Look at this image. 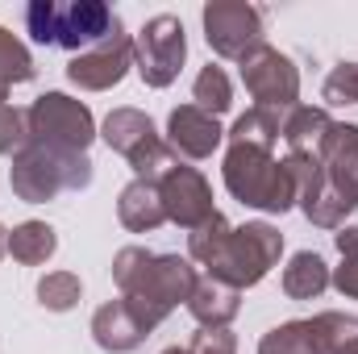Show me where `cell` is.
<instances>
[{
    "instance_id": "obj_12",
    "label": "cell",
    "mask_w": 358,
    "mask_h": 354,
    "mask_svg": "<svg viewBox=\"0 0 358 354\" xmlns=\"http://www.w3.org/2000/svg\"><path fill=\"white\" fill-rule=\"evenodd\" d=\"M129 67H134V38L121 29L108 42H100V46L84 50V55H76L67 63V80L84 92H108L125 80Z\"/></svg>"
},
{
    "instance_id": "obj_1",
    "label": "cell",
    "mask_w": 358,
    "mask_h": 354,
    "mask_svg": "<svg viewBox=\"0 0 358 354\" xmlns=\"http://www.w3.org/2000/svg\"><path fill=\"white\" fill-rule=\"evenodd\" d=\"M192 263L208 267L213 279H225L229 288H255L271 275V267L283 255V234L267 221L229 225L221 213H213L200 229L187 234Z\"/></svg>"
},
{
    "instance_id": "obj_19",
    "label": "cell",
    "mask_w": 358,
    "mask_h": 354,
    "mask_svg": "<svg viewBox=\"0 0 358 354\" xmlns=\"http://www.w3.org/2000/svg\"><path fill=\"white\" fill-rule=\"evenodd\" d=\"M334 117L317 104H296L283 113V142H287V155H317L325 134H329Z\"/></svg>"
},
{
    "instance_id": "obj_21",
    "label": "cell",
    "mask_w": 358,
    "mask_h": 354,
    "mask_svg": "<svg viewBox=\"0 0 358 354\" xmlns=\"http://www.w3.org/2000/svg\"><path fill=\"white\" fill-rule=\"evenodd\" d=\"M229 142H238V146H263V150H275L279 146V138H283V113L279 108H246L238 121H234V129L225 134Z\"/></svg>"
},
{
    "instance_id": "obj_29",
    "label": "cell",
    "mask_w": 358,
    "mask_h": 354,
    "mask_svg": "<svg viewBox=\"0 0 358 354\" xmlns=\"http://www.w3.org/2000/svg\"><path fill=\"white\" fill-rule=\"evenodd\" d=\"M187 351L192 354H238V338L229 330H200Z\"/></svg>"
},
{
    "instance_id": "obj_10",
    "label": "cell",
    "mask_w": 358,
    "mask_h": 354,
    "mask_svg": "<svg viewBox=\"0 0 358 354\" xmlns=\"http://www.w3.org/2000/svg\"><path fill=\"white\" fill-rule=\"evenodd\" d=\"M204 42L221 59H242L263 42V8L246 0H208L204 13Z\"/></svg>"
},
{
    "instance_id": "obj_17",
    "label": "cell",
    "mask_w": 358,
    "mask_h": 354,
    "mask_svg": "<svg viewBox=\"0 0 358 354\" xmlns=\"http://www.w3.org/2000/svg\"><path fill=\"white\" fill-rule=\"evenodd\" d=\"M187 313L196 317L200 330H229V321L242 313V292L229 288L225 279L204 275V279H196V292L187 300Z\"/></svg>"
},
{
    "instance_id": "obj_24",
    "label": "cell",
    "mask_w": 358,
    "mask_h": 354,
    "mask_svg": "<svg viewBox=\"0 0 358 354\" xmlns=\"http://www.w3.org/2000/svg\"><path fill=\"white\" fill-rule=\"evenodd\" d=\"M80 296H84V283H80L76 271H46V275L38 279V300H42V309H50V313L76 309Z\"/></svg>"
},
{
    "instance_id": "obj_25",
    "label": "cell",
    "mask_w": 358,
    "mask_h": 354,
    "mask_svg": "<svg viewBox=\"0 0 358 354\" xmlns=\"http://www.w3.org/2000/svg\"><path fill=\"white\" fill-rule=\"evenodd\" d=\"M34 71H38V67H34V59H29L25 42L0 25V88L29 84V80H34Z\"/></svg>"
},
{
    "instance_id": "obj_30",
    "label": "cell",
    "mask_w": 358,
    "mask_h": 354,
    "mask_svg": "<svg viewBox=\"0 0 358 354\" xmlns=\"http://www.w3.org/2000/svg\"><path fill=\"white\" fill-rule=\"evenodd\" d=\"M4 255H8V229L0 225V259H4Z\"/></svg>"
},
{
    "instance_id": "obj_27",
    "label": "cell",
    "mask_w": 358,
    "mask_h": 354,
    "mask_svg": "<svg viewBox=\"0 0 358 354\" xmlns=\"http://www.w3.org/2000/svg\"><path fill=\"white\" fill-rule=\"evenodd\" d=\"M325 100L329 104H358V63H338L325 76Z\"/></svg>"
},
{
    "instance_id": "obj_20",
    "label": "cell",
    "mask_w": 358,
    "mask_h": 354,
    "mask_svg": "<svg viewBox=\"0 0 358 354\" xmlns=\"http://www.w3.org/2000/svg\"><path fill=\"white\" fill-rule=\"evenodd\" d=\"M329 288V267L317 250H300L292 255V263L283 267V292L287 300H317Z\"/></svg>"
},
{
    "instance_id": "obj_28",
    "label": "cell",
    "mask_w": 358,
    "mask_h": 354,
    "mask_svg": "<svg viewBox=\"0 0 358 354\" xmlns=\"http://www.w3.org/2000/svg\"><path fill=\"white\" fill-rule=\"evenodd\" d=\"M25 142H29L25 113L13 108V104H0V155H17Z\"/></svg>"
},
{
    "instance_id": "obj_2",
    "label": "cell",
    "mask_w": 358,
    "mask_h": 354,
    "mask_svg": "<svg viewBox=\"0 0 358 354\" xmlns=\"http://www.w3.org/2000/svg\"><path fill=\"white\" fill-rule=\"evenodd\" d=\"M196 267L192 259L179 255H155L146 246H125L113 259V283L121 288V296L146 304L159 321L171 317V309L187 304L196 292Z\"/></svg>"
},
{
    "instance_id": "obj_26",
    "label": "cell",
    "mask_w": 358,
    "mask_h": 354,
    "mask_svg": "<svg viewBox=\"0 0 358 354\" xmlns=\"http://www.w3.org/2000/svg\"><path fill=\"white\" fill-rule=\"evenodd\" d=\"M334 242H338L342 267L329 271V283H334L342 296L358 300V225H342V229L334 234Z\"/></svg>"
},
{
    "instance_id": "obj_9",
    "label": "cell",
    "mask_w": 358,
    "mask_h": 354,
    "mask_svg": "<svg viewBox=\"0 0 358 354\" xmlns=\"http://www.w3.org/2000/svg\"><path fill=\"white\" fill-rule=\"evenodd\" d=\"M238 67H242V84H246V92L259 100V108H279V113H287V108L300 104V71H296V63H292L283 50H275L271 42H259L255 50H246V55L238 59Z\"/></svg>"
},
{
    "instance_id": "obj_23",
    "label": "cell",
    "mask_w": 358,
    "mask_h": 354,
    "mask_svg": "<svg viewBox=\"0 0 358 354\" xmlns=\"http://www.w3.org/2000/svg\"><path fill=\"white\" fill-rule=\"evenodd\" d=\"M192 100H196V108H204L208 117L229 113V108H234V84H229V76L208 63V67L196 76V84H192Z\"/></svg>"
},
{
    "instance_id": "obj_4",
    "label": "cell",
    "mask_w": 358,
    "mask_h": 354,
    "mask_svg": "<svg viewBox=\"0 0 358 354\" xmlns=\"http://www.w3.org/2000/svg\"><path fill=\"white\" fill-rule=\"evenodd\" d=\"M225 187L234 200H242L246 208H259V213H287L296 204V183L287 176L283 159H275L263 146H238L229 142L225 150Z\"/></svg>"
},
{
    "instance_id": "obj_31",
    "label": "cell",
    "mask_w": 358,
    "mask_h": 354,
    "mask_svg": "<svg viewBox=\"0 0 358 354\" xmlns=\"http://www.w3.org/2000/svg\"><path fill=\"white\" fill-rule=\"evenodd\" d=\"M163 354H192V351H187V346H167Z\"/></svg>"
},
{
    "instance_id": "obj_8",
    "label": "cell",
    "mask_w": 358,
    "mask_h": 354,
    "mask_svg": "<svg viewBox=\"0 0 358 354\" xmlns=\"http://www.w3.org/2000/svg\"><path fill=\"white\" fill-rule=\"evenodd\" d=\"M183 59H187V34L176 13H159L134 34V67L146 88L176 84Z\"/></svg>"
},
{
    "instance_id": "obj_22",
    "label": "cell",
    "mask_w": 358,
    "mask_h": 354,
    "mask_svg": "<svg viewBox=\"0 0 358 354\" xmlns=\"http://www.w3.org/2000/svg\"><path fill=\"white\" fill-rule=\"evenodd\" d=\"M55 250H59V234H55L46 221H25V225H17V229L8 234V255L25 267L46 263Z\"/></svg>"
},
{
    "instance_id": "obj_32",
    "label": "cell",
    "mask_w": 358,
    "mask_h": 354,
    "mask_svg": "<svg viewBox=\"0 0 358 354\" xmlns=\"http://www.w3.org/2000/svg\"><path fill=\"white\" fill-rule=\"evenodd\" d=\"M342 354H358V342H350V346H346V351H342Z\"/></svg>"
},
{
    "instance_id": "obj_18",
    "label": "cell",
    "mask_w": 358,
    "mask_h": 354,
    "mask_svg": "<svg viewBox=\"0 0 358 354\" xmlns=\"http://www.w3.org/2000/svg\"><path fill=\"white\" fill-rule=\"evenodd\" d=\"M117 217L129 234H150L167 221V208H163V196H159V183L150 179H134L121 187L117 196Z\"/></svg>"
},
{
    "instance_id": "obj_15",
    "label": "cell",
    "mask_w": 358,
    "mask_h": 354,
    "mask_svg": "<svg viewBox=\"0 0 358 354\" xmlns=\"http://www.w3.org/2000/svg\"><path fill=\"white\" fill-rule=\"evenodd\" d=\"M221 142H225V129H221L217 117H208L196 104L171 108V117H167V146L176 155H183V159H208Z\"/></svg>"
},
{
    "instance_id": "obj_5",
    "label": "cell",
    "mask_w": 358,
    "mask_h": 354,
    "mask_svg": "<svg viewBox=\"0 0 358 354\" xmlns=\"http://www.w3.org/2000/svg\"><path fill=\"white\" fill-rule=\"evenodd\" d=\"M13 192L17 200L25 204H46L55 200L59 192H80L92 183V159L88 155H76V150H50V146H38V142H25L17 155H13Z\"/></svg>"
},
{
    "instance_id": "obj_16",
    "label": "cell",
    "mask_w": 358,
    "mask_h": 354,
    "mask_svg": "<svg viewBox=\"0 0 358 354\" xmlns=\"http://www.w3.org/2000/svg\"><path fill=\"white\" fill-rule=\"evenodd\" d=\"M100 138L108 142V150L125 155L129 167H134L146 150H155V146L163 142L159 129H155V121H150L142 108H113V113L104 117V125H100Z\"/></svg>"
},
{
    "instance_id": "obj_14",
    "label": "cell",
    "mask_w": 358,
    "mask_h": 354,
    "mask_svg": "<svg viewBox=\"0 0 358 354\" xmlns=\"http://www.w3.org/2000/svg\"><path fill=\"white\" fill-rule=\"evenodd\" d=\"M317 159H321L325 179L342 192V200L358 208V125L334 121L325 142H321V150H317Z\"/></svg>"
},
{
    "instance_id": "obj_3",
    "label": "cell",
    "mask_w": 358,
    "mask_h": 354,
    "mask_svg": "<svg viewBox=\"0 0 358 354\" xmlns=\"http://www.w3.org/2000/svg\"><path fill=\"white\" fill-rule=\"evenodd\" d=\"M25 25H29L34 42L63 46V50H76V55L108 42L113 34H121V17L100 0H76V4L34 0L25 8Z\"/></svg>"
},
{
    "instance_id": "obj_13",
    "label": "cell",
    "mask_w": 358,
    "mask_h": 354,
    "mask_svg": "<svg viewBox=\"0 0 358 354\" xmlns=\"http://www.w3.org/2000/svg\"><path fill=\"white\" fill-rule=\"evenodd\" d=\"M159 196H163L167 221L183 225L187 234L200 229V225L217 213V208H213V187H208V179L200 176L196 167H187V163L171 167L167 176L159 179Z\"/></svg>"
},
{
    "instance_id": "obj_11",
    "label": "cell",
    "mask_w": 358,
    "mask_h": 354,
    "mask_svg": "<svg viewBox=\"0 0 358 354\" xmlns=\"http://www.w3.org/2000/svg\"><path fill=\"white\" fill-rule=\"evenodd\" d=\"M159 325H163V321H159L146 304H138V300H129V296L108 300V304H100V309L92 313V338H96L100 351H108V354L138 351Z\"/></svg>"
},
{
    "instance_id": "obj_6",
    "label": "cell",
    "mask_w": 358,
    "mask_h": 354,
    "mask_svg": "<svg viewBox=\"0 0 358 354\" xmlns=\"http://www.w3.org/2000/svg\"><path fill=\"white\" fill-rule=\"evenodd\" d=\"M25 129H29V142L50 146V150H76V155H88L92 138H96L92 108L84 100L63 96V92L38 96L25 108Z\"/></svg>"
},
{
    "instance_id": "obj_7",
    "label": "cell",
    "mask_w": 358,
    "mask_h": 354,
    "mask_svg": "<svg viewBox=\"0 0 358 354\" xmlns=\"http://www.w3.org/2000/svg\"><path fill=\"white\" fill-rule=\"evenodd\" d=\"M358 342L355 313H317L308 321H283L263 334L259 354H342Z\"/></svg>"
}]
</instances>
